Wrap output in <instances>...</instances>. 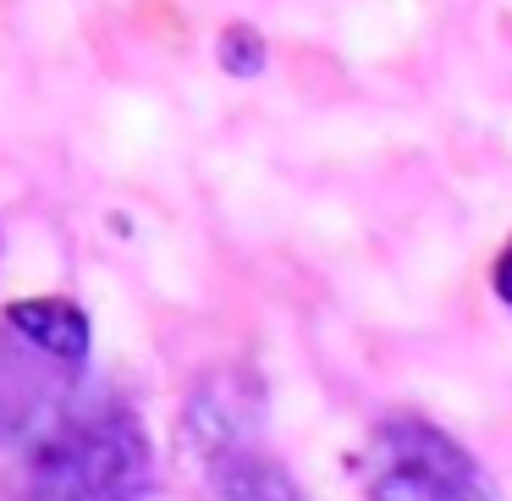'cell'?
<instances>
[{
  "label": "cell",
  "instance_id": "1",
  "mask_svg": "<svg viewBox=\"0 0 512 501\" xmlns=\"http://www.w3.org/2000/svg\"><path fill=\"white\" fill-rule=\"evenodd\" d=\"M0 452L6 501H138L149 490V435L133 408L83 364L23 342L0 358Z\"/></svg>",
  "mask_w": 512,
  "mask_h": 501
},
{
  "label": "cell",
  "instance_id": "2",
  "mask_svg": "<svg viewBox=\"0 0 512 501\" xmlns=\"http://www.w3.org/2000/svg\"><path fill=\"white\" fill-rule=\"evenodd\" d=\"M364 501H507L479 457L419 413H386L358 457Z\"/></svg>",
  "mask_w": 512,
  "mask_h": 501
},
{
  "label": "cell",
  "instance_id": "3",
  "mask_svg": "<svg viewBox=\"0 0 512 501\" xmlns=\"http://www.w3.org/2000/svg\"><path fill=\"white\" fill-rule=\"evenodd\" d=\"M204 468H210V490L215 501H303L298 479L265 457L248 435H232L215 452H204Z\"/></svg>",
  "mask_w": 512,
  "mask_h": 501
},
{
  "label": "cell",
  "instance_id": "4",
  "mask_svg": "<svg viewBox=\"0 0 512 501\" xmlns=\"http://www.w3.org/2000/svg\"><path fill=\"white\" fill-rule=\"evenodd\" d=\"M6 331L17 336L23 347L45 358H67V364H89V347H94V331H89V314L67 298H28V303H12L6 309Z\"/></svg>",
  "mask_w": 512,
  "mask_h": 501
},
{
  "label": "cell",
  "instance_id": "5",
  "mask_svg": "<svg viewBox=\"0 0 512 501\" xmlns=\"http://www.w3.org/2000/svg\"><path fill=\"white\" fill-rule=\"evenodd\" d=\"M215 56H221L226 72H237V78H254V72H265V39H259L248 23H232L221 39H215Z\"/></svg>",
  "mask_w": 512,
  "mask_h": 501
},
{
  "label": "cell",
  "instance_id": "6",
  "mask_svg": "<svg viewBox=\"0 0 512 501\" xmlns=\"http://www.w3.org/2000/svg\"><path fill=\"white\" fill-rule=\"evenodd\" d=\"M490 281H496V298H501V303H507V309H512V248H507V254H501V259H496V270H490Z\"/></svg>",
  "mask_w": 512,
  "mask_h": 501
}]
</instances>
